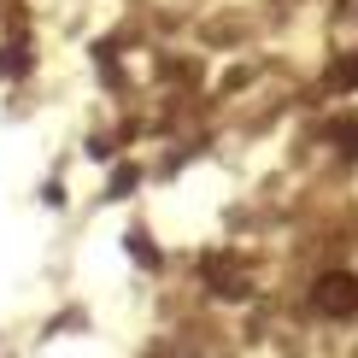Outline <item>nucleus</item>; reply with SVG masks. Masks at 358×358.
I'll return each instance as SVG.
<instances>
[{
	"mask_svg": "<svg viewBox=\"0 0 358 358\" xmlns=\"http://www.w3.org/2000/svg\"><path fill=\"white\" fill-rule=\"evenodd\" d=\"M317 300L329 306V311H352L358 306V282L352 276H335V282H323V288H317Z\"/></svg>",
	"mask_w": 358,
	"mask_h": 358,
	"instance_id": "obj_1",
	"label": "nucleus"
}]
</instances>
